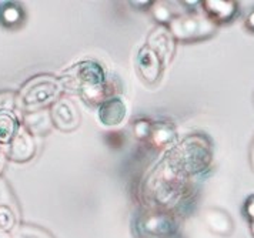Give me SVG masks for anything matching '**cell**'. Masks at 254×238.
Segmentation results:
<instances>
[{
    "instance_id": "cell-21",
    "label": "cell",
    "mask_w": 254,
    "mask_h": 238,
    "mask_svg": "<svg viewBox=\"0 0 254 238\" xmlns=\"http://www.w3.org/2000/svg\"><path fill=\"white\" fill-rule=\"evenodd\" d=\"M151 125H153V121L147 119H136L133 121V134L141 141H147L150 137Z\"/></svg>"
},
{
    "instance_id": "cell-27",
    "label": "cell",
    "mask_w": 254,
    "mask_h": 238,
    "mask_svg": "<svg viewBox=\"0 0 254 238\" xmlns=\"http://www.w3.org/2000/svg\"><path fill=\"white\" fill-rule=\"evenodd\" d=\"M249 156H250V166H252V169L254 171V138L253 141H252V144H250V153H249Z\"/></svg>"
},
{
    "instance_id": "cell-12",
    "label": "cell",
    "mask_w": 254,
    "mask_h": 238,
    "mask_svg": "<svg viewBox=\"0 0 254 238\" xmlns=\"http://www.w3.org/2000/svg\"><path fill=\"white\" fill-rule=\"evenodd\" d=\"M203 221L206 227L219 237H230L234 231V221L230 214L217 207H208L203 211Z\"/></svg>"
},
{
    "instance_id": "cell-7",
    "label": "cell",
    "mask_w": 254,
    "mask_h": 238,
    "mask_svg": "<svg viewBox=\"0 0 254 238\" xmlns=\"http://www.w3.org/2000/svg\"><path fill=\"white\" fill-rule=\"evenodd\" d=\"M49 110H50L53 127H56L63 133H70V131L76 130L80 124L81 116L79 107L70 99L60 97L52 104V107Z\"/></svg>"
},
{
    "instance_id": "cell-11",
    "label": "cell",
    "mask_w": 254,
    "mask_h": 238,
    "mask_svg": "<svg viewBox=\"0 0 254 238\" xmlns=\"http://www.w3.org/2000/svg\"><path fill=\"white\" fill-rule=\"evenodd\" d=\"M203 13L207 16L217 27L220 24L230 23L239 14V3L233 0H204L200 1Z\"/></svg>"
},
{
    "instance_id": "cell-1",
    "label": "cell",
    "mask_w": 254,
    "mask_h": 238,
    "mask_svg": "<svg viewBox=\"0 0 254 238\" xmlns=\"http://www.w3.org/2000/svg\"><path fill=\"white\" fill-rule=\"evenodd\" d=\"M63 90L74 93L90 106H100L109 99L117 97V83L110 80L104 68L93 60L76 63L66 68L59 77Z\"/></svg>"
},
{
    "instance_id": "cell-2",
    "label": "cell",
    "mask_w": 254,
    "mask_h": 238,
    "mask_svg": "<svg viewBox=\"0 0 254 238\" xmlns=\"http://www.w3.org/2000/svg\"><path fill=\"white\" fill-rule=\"evenodd\" d=\"M164 161L186 178L201 174L210 169L213 161L211 140L203 133L190 134L169 151Z\"/></svg>"
},
{
    "instance_id": "cell-25",
    "label": "cell",
    "mask_w": 254,
    "mask_h": 238,
    "mask_svg": "<svg viewBox=\"0 0 254 238\" xmlns=\"http://www.w3.org/2000/svg\"><path fill=\"white\" fill-rule=\"evenodd\" d=\"M244 26H246V29L249 32H253L254 33V9L247 14V17L244 20Z\"/></svg>"
},
{
    "instance_id": "cell-6",
    "label": "cell",
    "mask_w": 254,
    "mask_h": 238,
    "mask_svg": "<svg viewBox=\"0 0 254 238\" xmlns=\"http://www.w3.org/2000/svg\"><path fill=\"white\" fill-rule=\"evenodd\" d=\"M134 231L144 238L170 237L177 231V220L172 211L150 210L137 217Z\"/></svg>"
},
{
    "instance_id": "cell-17",
    "label": "cell",
    "mask_w": 254,
    "mask_h": 238,
    "mask_svg": "<svg viewBox=\"0 0 254 238\" xmlns=\"http://www.w3.org/2000/svg\"><path fill=\"white\" fill-rule=\"evenodd\" d=\"M20 128L19 119L13 112H0V144L9 146Z\"/></svg>"
},
{
    "instance_id": "cell-23",
    "label": "cell",
    "mask_w": 254,
    "mask_h": 238,
    "mask_svg": "<svg viewBox=\"0 0 254 238\" xmlns=\"http://www.w3.org/2000/svg\"><path fill=\"white\" fill-rule=\"evenodd\" d=\"M0 205H9L13 210L17 205L14 197H13L12 190L7 185V182L4 181V178H0Z\"/></svg>"
},
{
    "instance_id": "cell-8",
    "label": "cell",
    "mask_w": 254,
    "mask_h": 238,
    "mask_svg": "<svg viewBox=\"0 0 254 238\" xmlns=\"http://www.w3.org/2000/svg\"><path fill=\"white\" fill-rule=\"evenodd\" d=\"M164 64L162 59L157 56L149 46L140 47L136 56V70L139 73L140 79L147 84H156L159 80L162 79L163 71H164Z\"/></svg>"
},
{
    "instance_id": "cell-28",
    "label": "cell",
    "mask_w": 254,
    "mask_h": 238,
    "mask_svg": "<svg viewBox=\"0 0 254 238\" xmlns=\"http://www.w3.org/2000/svg\"><path fill=\"white\" fill-rule=\"evenodd\" d=\"M250 231H252V236H253V238H254V223H252V224H250Z\"/></svg>"
},
{
    "instance_id": "cell-26",
    "label": "cell",
    "mask_w": 254,
    "mask_h": 238,
    "mask_svg": "<svg viewBox=\"0 0 254 238\" xmlns=\"http://www.w3.org/2000/svg\"><path fill=\"white\" fill-rule=\"evenodd\" d=\"M130 4H133V6H137V7H147V9H150L151 4H153V1H130Z\"/></svg>"
},
{
    "instance_id": "cell-4",
    "label": "cell",
    "mask_w": 254,
    "mask_h": 238,
    "mask_svg": "<svg viewBox=\"0 0 254 238\" xmlns=\"http://www.w3.org/2000/svg\"><path fill=\"white\" fill-rule=\"evenodd\" d=\"M63 87L60 80L53 74H37L24 83L17 93V103L24 112L46 109L62 96Z\"/></svg>"
},
{
    "instance_id": "cell-20",
    "label": "cell",
    "mask_w": 254,
    "mask_h": 238,
    "mask_svg": "<svg viewBox=\"0 0 254 238\" xmlns=\"http://www.w3.org/2000/svg\"><path fill=\"white\" fill-rule=\"evenodd\" d=\"M17 224L16 211L9 205H0V231L10 233Z\"/></svg>"
},
{
    "instance_id": "cell-19",
    "label": "cell",
    "mask_w": 254,
    "mask_h": 238,
    "mask_svg": "<svg viewBox=\"0 0 254 238\" xmlns=\"http://www.w3.org/2000/svg\"><path fill=\"white\" fill-rule=\"evenodd\" d=\"M151 13H153V17L156 19V22L162 26H167L169 23L172 22L174 14L173 10L170 9L169 3L167 1H153L151 4Z\"/></svg>"
},
{
    "instance_id": "cell-18",
    "label": "cell",
    "mask_w": 254,
    "mask_h": 238,
    "mask_svg": "<svg viewBox=\"0 0 254 238\" xmlns=\"http://www.w3.org/2000/svg\"><path fill=\"white\" fill-rule=\"evenodd\" d=\"M10 234L12 238H55L49 230L30 223H17Z\"/></svg>"
},
{
    "instance_id": "cell-3",
    "label": "cell",
    "mask_w": 254,
    "mask_h": 238,
    "mask_svg": "<svg viewBox=\"0 0 254 238\" xmlns=\"http://www.w3.org/2000/svg\"><path fill=\"white\" fill-rule=\"evenodd\" d=\"M189 178L177 174L164 161L150 180V198L159 210L170 211L174 205L180 204L189 193Z\"/></svg>"
},
{
    "instance_id": "cell-9",
    "label": "cell",
    "mask_w": 254,
    "mask_h": 238,
    "mask_svg": "<svg viewBox=\"0 0 254 238\" xmlns=\"http://www.w3.org/2000/svg\"><path fill=\"white\" fill-rule=\"evenodd\" d=\"M176 39L173 37V34L170 33L167 26H156L150 34L147 36V43L146 46H149L151 50L162 59L164 67L169 66L173 60L174 55H176Z\"/></svg>"
},
{
    "instance_id": "cell-22",
    "label": "cell",
    "mask_w": 254,
    "mask_h": 238,
    "mask_svg": "<svg viewBox=\"0 0 254 238\" xmlns=\"http://www.w3.org/2000/svg\"><path fill=\"white\" fill-rule=\"evenodd\" d=\"M17 104V93L0 91V112H13Z\"/></svg>"
},
{
    "instance_id": "cell-24",
    "label": "cell",
    "mask_w": 254,
    "mask_h": 238,
    "mask_svg": "<svg viewBox=\"0 0 254 238\" xmlns=\"http://www.w3.org/2000/svg\"><path fill=\"white\" fill-rule=\"evenodd\" d=\"M243 214L247 218V221L252 224L254 223V194L249 195L243 205Z\"/></svg>"
},
{
    "instance_id": "cell-14",
    "label": "cell",
    "mask_w": 254,
    "mask_h": 238,
    "mask_svg": "<svg viewBox=\"0 0 254 238\" xmlns=\"http://www.w3.org/2000/svg\"><path fill=\"white\" fill-rule=\"evenodd\" d=\"M99 119L104 125L113 127V125L120 124L127 114L126 104L120 97H113L109 99L99 106Z\"/></svg>"
},
{
    "instance_id": "cell-16",
    "label": "cell",
    "mask_w": 254,
    "mask_h": 238,
    "mask_svg": "<svg viewBox=\"0 0 254 238\" xmlns=\"http://www.w3.org/2000/svg\"><path fill=\"white\" fill-rule=\"evenodd\" d=\"M26 20V11L17 1H4L0 4V24L6 29H19Z\"/></svg>"
},
{
    "instance_id": "cell-15",
    "label": "cell",
    "mask_w": 254,
    "mask_h": 238,
    "mask_svg": "<svg viewBox=\"0 0 254 238\" xmlns=\"http://www.w3.org/2000/svg\"><path fill=\"white\" fill-rule=\"evenodd\" d=\"M177 140V131L172 121H156L151 125V133L147 143L151 147L163 148L173 146Z\"/></svg>"
},
{
    "instance_id": "cell-10",
    "label": "cell",
    "mask_w": 254,
    "mask_h": 238,
    "mask_svg": "<svg viewBox=\"0 0 254 238\" xmlns=\"http://www.w3.org/2000/svg\"><path fill=\"white\" fill-rule=\"evenodd\" d=\"M37 146L33 136L20 125L17 134L14 136L7 150V159L14 163H27L35 157Z\"/></svg>"
},
{
    "instance_id": "cell-13",
    "label": "cell",
    "mask_w": 254,
    "mask_h": 238,
    "mask_svg": "<svg viewBox=\"0 0 254 238\" xmlns=\"http://www.w3.org/2000/svg\"><path fill=\"white\" fill-rule=\"evenodd\" d=\"M23 127L32 136H47L53 130V123L49 109L29 112L23 116Z\"/></svg>"
},
{
    "instance_id": "cell-5",
    "label": "cell",
    "mask_w": 254,
    "mask_h": 238,
    "mask_svg": "<svg viewBox=\"0 0 254 238\" xmlns=\"http://www.w3.org/2000/svg\"><path fill=\"white\" fill-rule=\"evenodd\" d=\"M170 33L173 34L176 42L193 43L206 40L214 36L217 32V26L208 19L204 13L187 11L182 14H176L172 22L167 24Z\"/></svg>"
}]
</instances>
